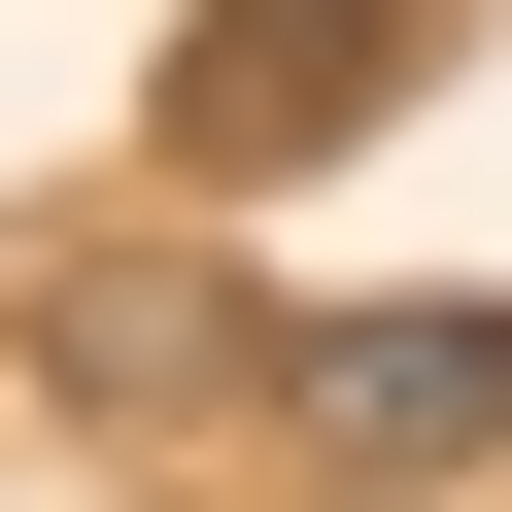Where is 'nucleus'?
Returning a JSON list of instances; mask_svg holds the SVG:
<instances>
[{
    "label": "nucleus",
    "mask_w": 512,
    "mask_h": 512,
    "mask_svg": "<svg viewBox=\"0 0 512 512\" xmlns=\"http://www.w3.org/2000/svg\"><path fill=\"white\" fill-rule=\"evenodd\" d=\"M274 410H308L342 478H512V308H478V274H444V308H308Z\"/></svg>",
    "instance_id": "obj_2"
},
{
    "label": "nucleus",
    "mask_w": 512,
    "mask_h": 512,
    "mask_svg": "<svg viewBox=\"0 0 512 512\" xmlns=\"http://www.w3.org/2000/svg\"><path fill=\"white\" fill-rule=\"evenodd\" d=\"M35 376L171 444V410H239V376H274V308H205V274H69V308H35Z\"/></svg>",
    "instance_id": "obj_3"
},
{
    "label": "nucleus",
    "mask_w": 512,
    "mask_h": 512,
    "mask_svg": "<svg viewBox=\"0 0 512 512\" xmlns=\"http://www.w3.org/2000/svg\"><path fill=\"white\" fill-rule=\"evenodd\" d=\"M410 103H444V0H205V35H171V171L205 205H274V171L410 137Z\"/></svg>",
    "instance_id": "obj_1"
}]
</instances>
